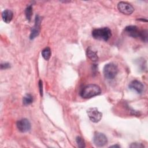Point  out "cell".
<instances>
[{"instance_id": "7", "label": "cell", "mask_w": 148, "mask_h": 148, "mask_svg": "<svg viewBox=\"0 0 148 148\" xmlns=\"http://www.w3.org/2000/svg\"><path fill=\"white\" fill-rule=\"evenodd\" d=\"M18 130L21 132H27L31 129V123L27 119H23L18 120L16 123Z\"/></svg>"}, {"instance_id": "4", "label": "cell", "mask_w": 148, "mask_h": 148, "mask_svg": "<svg viewBox=\"0 0 148 148\" xmlns=\"http://www.w3.org/2000/svg\"><path fill=\"white\" fill-rule=\"evenodd\" d=\"M87 113L90 120L94 123L99 122L102 117V113L100 112L97 108H89Z\"/></svg>"}, {"instance_id": "3", "label": "cell", "mask_w": 148, "mask_h": 148, "mask_svg": "<svg viewBox=\"0 0 148 148\" xmlns=\"http://www.w3.org/2000/svg\"><path fill=\"white\" fill-rule=\"evenodd\" d=\"M103 73L105 78L113 79L118 73L117 66L113 63L107 64L103 67Z\"/></svg>"}, {"instance_id": "9", "label": "cell", "mask_w": 148, "mask_h": 148, "mask_svg": "<svg viewBox=\"0 0 148 148\" xmlns=\"http://www.w3.org/2000/svg\"><path fill=\"white\" fill-rule=\"evenodd\" d=\"M125 32L132 38H139L140 31L136 26L129 25L125 28Z\"/></svg>"}, {"instance_id": "8", "label": "cell", "mask_w": 148, "mask_h": 148, "mask_svg": "<svg viewBox=\"0 0 148 148\" xmlns=\"http://www.w3.org/2000/svg\"><path fill=\"white\" fill-rule=\"evenodd\" d=\"M40 18L39 16L36 15L35 17V23L34 27L31 29V32L29 35L30 39H34L37 36H38L40 32Z\"/></svg>"}, {"instance_id": "10", "label": "cell", "mask_w": 148, "mask_h": 148, "mask_svg": "<svg viewBox=\"0 0 148 148\" xmlns=\"http://www.w3.org/2000/svg\"><path fill=\"white\" fill-rule=\"evenodd\" d=\"M129 88L135 91L138 94H142L144 90L143 84L137 80L132 81L129 84Z\"/></svg>"}, {"instance_id": "2", "label": "cell", "mask_w": 148, "mask_h": 148, "mask_svg": "<svg viewBox=\"0 0 148 148\" xmlns=\"http://www.w3.org/2000/svg\"><path fill=\"white\" fill-rule=\"evenodd\" d=\"M92 36L95 39L107 41L111 37L112 32L108 27L97 28L92 31Z\"/></svg>"}, {"instance_id": "5", "label": "cell", "mask_w": 148, "mask_h": 148, "mask_svg": "<svg viewBox=\"0 0 148 148\" xmlns=\"http://www.w3.org/2000/svg\"><path fill=\"white\" fill-rule=\"evenodd\" d=\"M93 142L95 146L98 147H102L107 143L108 139L105 134L96 132L94 135Z\"/></svg>"}, {"instance_id": "17", "label": "cell", "mask_w": 148, "mask_h": 148, "mask_svg": "<svg viewBox=\"0 0 148 148\" xmlns=\"http://www.w3.org/2000/svg\"><path fill=\"white\" fill-rule=\"evenodd\" d=\"M130 147H132V148H134V147H137V148H138V147H144V146H143V145H142V143H132L130 146Z\"/></svg>"}, {"instance_id": "19", "label": "cell", "mask_w": 148, "mask_h": 148, "mask_svg": "<svg viewBox=\"0 0 148 148\" xmlns=\"http://www.w3.org/2000/svg\"><path fill=\"white\" fill-rule=\"evenodd\" d=\"M1 69H6L9 68H10V64L9 63H4V64H1Z\"/></svg>"}, {"instance_id": "13", "label": "cell", "mask_w": 148, "mask_h": 148, "mask_svg": "<svg viewBox=\"0 0 148 148\" xmlns=\"http://www.w3.org/2000/svg\"><path fill=\"white\" fill-rule=\"evenodd\" d=\"M42 56L45 60H49L51 56V50L50 47H46L42 51Z\"/></svg>"}, {"instance_id": "16", "label": "cell", "mask_w": 148, "mask_h": 148, "mask_svg": "<svg viewBox=\"0 0 148 148\" xmlns=\"http://www.w3.org/2000/svg\"><path fill=\"white\" fill-rule=\"evenodd\" d=\"M76 142L77 143V145L80 148H83L85 147V143L83 139L80 137V136H77L76 138Z\"/></svg>"}, {"instance_id": "1", "label": "cell", "mask_w": 148, "mask_h": 148, "mask_svg": "<svg viewBox=\"0 0 148 148\" xmlns=\"http://www.w3.org/2000/svg\"><path fill=\"white\" fill-rule=\"evenodd\" d=\"M101 92V88L98 85L91 84L86 86L80 92V96L83 98L87 99L99 95Z\"/></svg>"}, {"instance_id": "12", "label": "cell", "mask_w": 148, "mask_h": 148, "mask_svg": "<svg viewBox=\"0 0 148 148\" xmlns=\"http://www.w3.org/2000/svg\"><path fill=\"white\" fill-rule=\"evenodd\" d=\"M87 56L89 59L92 61H97L98 60V56L97 55V51L94 50L91 47L87 48L86 51Z\"/></svg>"}, {"instance_id": "20", "label": "cell", "mask_w": 148, "mask_h": 148, "mask_svg": "<svg viewBox=\"0 0 148 148\" xmlns=\"http://www.w3.org/2000/svg\"><path fill=\"white\" fill-rule=\"evenodd\" d=\"M109 147H120V146L116 145H113V146H110Z\"/></svg>"}, {"instance_id": "6", "label": "cell", "mask_w": 148, "mask_h": 148, "mask_svg": "<svg viewBox=\"0 0 148 148\" xmlns=\"http://www.w3.org/2000/svg\"><path fill=\"white\" fill-rule=\"evenodd\" d=\"M117 9L121 13L126 15H130L134 11L133 6L131 4L125 2H120L117 5Z\"/></svg>"}, {"instance_id": "14", "label": "cell", "mask_w": 148, "mask_h": 148, "mask_svg": "<svg viewBox=\"0 0 148 148\" xmlns=\"http://www.w3.org/2000/svg\"><path fill=\"white\" fill-rule=\"evenodd\" d=\"M33 102V97L29 94H27L23 99V103L24 105H29L31 104Z\"/></svg>"}, {"instance_id": "15", "label": "cell", "mask_w": 148, "mask_h": 148, "mask_svg": "<svg viewBox=\"0 0 148 148\" xmlns=\"http://www.w3.org/2000/svg\"><path fill=\"white\" fill-rule=\"evenodd\" d=\"M25 14L27 20L28 21H30L31 20V17L32 14V8L31 5H29L26 8L25 10Z\"/></svg>"}, {"instance_id": "11", "label": "cell", "mask_w": 148, "mask_h": 148, "mask_svg": "<svg viewBox=\"0 0 148 148\" xmlns=\"http://www.w3.org/2000/svg\"><path fill=\"white\" fill-rule=\"evenodd\" d=\"M13 17V12L9 9L5 10L2 13V18L3 21L6 23H9Z\"/></svg>"}, {"instance_id": "18", "label": "cell", "mask_w": 148, "mask_h": 148, "mask_svg": "<svg viewBox=\"0 0 148 148\" xmlns=\"http://www.w3.org/2000/svg\"><path fill=\"white\" fill-rule=\"evenodd\" d=\"M39 91L40 95H43V84H42V82L41 80L39 81Z\"/></svg>"}]
</instances>
